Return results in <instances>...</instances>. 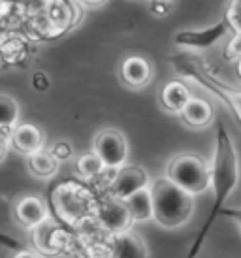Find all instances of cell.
Returning <instances> with one entry per match:
<instances>
[{
    "label": "cell",
    "instance_id": "cell-1",
    "mask_svg": "<svg viewBox=\"0 0 241 258\" xmlns=\"http://www.w3.org/2000/svg\"><path fill=\"white\" fill-rule=\"evenodd\" d=\"M239 181V168H237V153L232 144V140L228 136L226 128L220 124L219 134L215 140V155H213L211 164V186L215 190V204H213V213L207 221V226L213 222V217L219 213L220 206L224 204L228 196L232 194ZM207 226L200 234V239L204 237Z\"/></svg>",
    "mask_w": 241,
    "mask_h": 258
},
{
    "label": "cell",
    "instance_id": "cell-2",
    "mask_svg": "<svg viewBox=\"0 0 241 258\" xmlns=\"http://www.w3.org/2000/svg\"><path fill=\"white\" fill-rule=\"evenodd\" d=\"M153 194V221L162 228L175 230L185 226L194 213V196L160 177L151 183Z\"/></svg>",
    "mask_w": 241,
    "mask_h": 258
},
{
    "label": "cell",
    "instance_id": "cell-3",
    "mask_svg": "<svg viewBox=\"0 0 241 258\" xmlns=\"http://www.w3.org/2000/svg\"><path fill=\"white\" fill-rule=\"evenodd\" d=\"M166 179L196 196L211 188V166L194 153H183L168 162Z\"/></svg>",
    "mask_w": 241,
    "mask_h": 258
},
{
    "label": "cell",
    "instance_id": "cell-4",
    "mask_svg": "<svg viewBox=\"0 0 241 258\" xmlns=\"http://www.w3.org/2000/svg\"><path fill=\"white\" fill-rule=\"evenodd\" d=\"M53 206L58 219L68 224H81L89 217H96L98 204L94 202L92 194L78 183H63L55 188Z\"/></svg>",
    "mask_w": 241,
    "mask_h": 258
},
{
    "label": "cell",
    "instance_id": "cell-5",
    "mask_svg": "<svg viewBox=\"0 0 241 258\" xmlns=\"http://www.w3.org/2000/svg\"><path fill=\"white\" fill-rule=\"evenodd\" d=\"M92 153H96L107 170H119L127 166L128 144L127 138L115 128H104L92 140Z\"/></svg>",
    "mask_w": 241,
    "mask_h": 258
},
{
    "label": "cell",
    "instance_id": "cell-6",
    "mask_svg": "<svg viewBox=\"0 0 241 258\" xmlns=\"http://www.w3.org/2000/svg\"><path fill=\"white\" fill-rule=\"evenodd\" d=\"M149 173L145 172L140 166H123L119 170H115V175L109 186H107V196L109 198H119V200H127L138 190L149 188L151 186Z\"/></svg>",
    "mask_w": 241,
    "mask_h": 258
},
{
    "label": "cell",
    "instance_id": "cell-7",
    "mask_svg": "<svg viewBox=\"0 0 241 258\" xmlns=\"http://www.w3.org/2000/svg\"><path fill=\"white\" fill-rule=\"evenodd\" d=\"M96 219H98L100 226L113 236L132 230V224H134V219L127 208V202L119 200V198H109V196L98 204Z\"/></svg>",
    "mask_w": 241,
    "mask_h": 258
},
{
    "label": "cell",
    "instance_id": "cell-8",
    "mask_svg": "<svg viewBox=\"0 0 241 258\" xmlns=\"http://www.w3.org/2000/svg\"><path fill=\"white\" fill-rule=\"evenodd\" d=\"M120 79L130 89H143L153 79V66L143 55H130L120 64Z\"/></svg>",
    "mask_w": 241,
    "mask_h": 258
},
{
    "label": "cell",
    "instance_id": "cell-9",
    "mask_svg": "<svg viewBox=\"0 0 241 258\" xmlns=\"http://www.w3.org/2000/svg\"><path fill=\"white\" fill-rule=\"evenodd\" d=\"M14 215L21 226L32 230L34 226H38L40 222H43L49 217V209H47L45 202L40 196L27 194V196H23L21 200L15 204Z\"/></svg>",
    "mask_w": 241,
    "mask_h": 258
},
{
    "label": "cell",
    "instance_id": "cell-10",
    "mask_svg": "<svg viewBox=\"0 0 241 258\" xmlns=\"http://www.w3.org/2000/svg\"><path fill=\"white\" fill-rule=\"evenodd\" d=\"M10 144L17 153L32 155L36 151L43 149V132L32 122H19L10 132Z\"/></svg>",
    "mask_w": 241,
    "mask_h": 258
},
{
    "label": "cell",
    "instance_id": "cell-11",
    "mask_svg": "<svg viewBox=\"0 0 241 258\" xmlns=\"http://www.w3.org/2000/svg\"><path fill=\"white\" fill-rule=\"evenodd\" d=\"M109 258H149V249L134 230H127L113 236Z\"/></svg>",
    "mask_w": 241,
    "mask_h": 258
},
{
    "label": "cell",
    "instance_id": "cell-12",
    "mask_svg": "<svg viewBox=\"0 0 241 258\" xmlns=\"http://www.w3.org/2000/svg\"><path fill=\"white\" fill-rule=\"evenodd\" d=\"M192 98L191 89L189 85L181 81V79H173V81H168L166 85L160 89V94H158V100H160V106H162L164 111L168 113H181L183 108L189 104V100Z\"/></svg>",
    "mask_w": 241,
    "mask_h": 258
},
{
    "label": "cell",
    "instance_id": "cell-13",
    "mask_svg": "<svg viewBox=\"0 0 241 258\" xmlns=\"http://www.w3.org/2000/svg\"><path fill=\"white\" fill-rule=\"evenodd\" d=\"M179 117H181L185 126L194 130H202L211 124L215 113H213V106L209 102L204 100V98H194L192 96L189 104L183 108V111L179 113Z\"/></svg>",
    "mask_w": 241,
    "mask_h": 258
},
{
    "label": "cell",
    "instance_id": "cell-14",
    "mask_svg": "<svg viewBox=\"0 0 241 258\" xmlns=\"http://www.w3.org/2000/svg\"><path fill=\"white\" fill-rule=\"evenodd\" d=\"M230 29L226 19L213 25L206 30H192V32H179L175 36V42L179 45H189V47H209L217 42L219 38L224 36V32Z\"/></svg>",
    "mask_w": 241,
    "mask_h": 258
},
{
    "label": "cell",
    "instance_id": "cell-15",
    "mask_svg": "<svg viewBox=\"0 0 241 258\" xmlns=\"http://www.w3.org/2000/svg\"><path fill=\"white\" fill-rule=\"evenodd\" d=\"M55 236H57V221L51 215L32 228V243L42 254H47V256H53L58 252Z\"/></svg>",
    "mask_w": 241,
    "mask_h": 258
},
{
    "label": "cell",
    "instance_id": "cell-16",
    "mask_svg": "<svg viewBox=\"0 0 241 258\" xmlns=\"http://www.w3.org/2000/svg\"><path fill=\"white\" fill-rule=\"evenodd\" d=\"M27 166H29V172L32 175L40 177V179H49V177H53L58 172L61 162H58V158L51 151L40 149L32 153V155H29Z\"/></svg>",
    "mask_w": 241,
    "mask_h": 258
},
{
    "label": "cell",
    "instance_id": "cell-17",
    "mask_svg": "<svg viewBox=\"0 0 241 258\" xmlns=\"http://www.w3.org/2000/svg\"><path fill=\"white\" fill-rule=\"evenodd\" d=\"M127 208L130 211V215L134 219V222H147L153 221V194L149 188L138 190L132 194L130 198H127Z\"/></svg>",
    "mask_w": 241,
    "mask_h": 258
},
{
    "label": "cell",
    "instance_id": "cell-18",
    "mask_svg": "<svg viewBox=\"0 0 241 258\" xmlns=\"http://www.w3.org/2000/svg\"><path fill=\"white\" fill-rule=\"evenodd\" d=\"M196 72L200 74V78L202 79H206V85L209 91L220 94V96L226 100L230 109H232V111L235 113V117H237V121L241 122V91H235V89H232V87H228V85H224V83L217 81L215 78H209V76L206 74V70H196Z\"/></svg>",
    "mask_w": 241,
    "mask_h": 258
},
{
    "label": "cell",
    "instance_id": "cell-19",
    "mask_svg": "<svg viewBox=\"0 0 241 258\" xmlns=\"http://www.w3.org/2000/svg\"><path fill=\"white\" fill-rule=\"evenodd\" d=\"M19 115L21 109L14 96L0 94V132H12L19 124Z\"/></svg>",
    "mask_w": 241,
    "mask_h": 258
},
{
    "label": "cell",
    "instance_id": "cell-20",
    "mask_svg": "<svg viewBox=\"0 0 241 258\" xmlns=\"http://www.w3.org/2000/svg\"><path fill=\"white\" fill-rule=\"evenodd\" d=\"M106 170V164L102 162V158L96 153H85V155L76 158V172H78L79 177L94 179V177L102 175Z\"/></svg>",
    "mask_w": 241,
    "mask_h": 258
},
{
    "label": "cell",
    "instance_id": "cell-21",
    "mask_svg": "<svg viewBox=\"0 0 241 258\" xmlns=\"http://www.w3.org/2000/svg\"><path fill=\"white\" fill-rule=\"evenodd\" d=\"M224 19L228 21L230 29H234L237 32V36H241V0H232L230 2Z\"/></svg>",
    "mask_w": 241,
    "mask_h": 258
},
{
    "label": "cell",
    "instance_id": "cell-22",
    "mask_svg": "<svg viewBox=\"0 0 241 258\" xmlns=\"http://www.w3.org/2000/svg\"><path fill=\"white\" fill-rule=\"evenodd\" d=\"M51 153L58 158V162H64V160H68V158L74 157V149H72V145L66 144V142H58V144L51 149Z\"/></svg>",
    "mask_w": 241,
    "mask_h": 258
},
{
    "label": "cell",
    "instance_id": "cell-23",
    "mask_svg": "<svg viewBox=\"0 0 241 258\" xmlns=\"http://www.w3.org/2000/svg\"><path fill=\"white\" fill-rule=\"evenodd\" d=\"M10 138L4 134V132H0V162L6 158V155H8V149H10Z\"/></svg>",
    "mask_w": 241,
    "mask_h": 258
},
{
    "label": "cell",
    "instance_id": "cell-24",
    "mask_svg": "<svg viewBox=\"0 0 241 258\" xmlns=\"http://www.w3.org/2000/svg\"><path fill=\"white\" fill-rule=\"evenodd\" d=\"M14 258H40L36 252H30V251H19V252H15Z\"/></svg>",
    "mask_w": 241,
    "mask_h": 258
},
{
    "label": "cell",
    "instance_id": "cell-25",
    "mask_svg": "<svg viewBox=\"0 0 241 258\" xmlns=\"http://www.w3.org/2000/svg\"><path fill=\"white\" fill-rule=\"evenodd\" d=\"M83 4H87V6H100V4H104L106 0H81Z\"/></svg>",
    "mask_w": 241,
    "mask_h": 258
},
{
    "label": "cell",
    "instance_id": "cell-26",
    "mask_svg": "<svg viewBox=\"0 0 241 258\" xmlns=\"http://www.w3.org/2000/svg\"><path fill=\"white\" fill-rule=\"evenodd\" d=\"M232 215H234L235 222H237V226H239V230H241V209H239V211H234Z\"/></svg>",
    "mask_w": 241,
    "mask_h": 258
},
{
    "label": "cell",
    "instance_id": "cell-27",
    "mask_svg": "<svg viewBox=\"0 0 241 258\" xmlns=\"http://www.w3.org/2000/svg\"><path fill=\"white\" fill-rule=\"evenodd\" d=\"M237 76H239V79H241V55L237 57Z\"/></svg>",
    "mask_w": 241,
    "mask_h": 258
}]
</instances>
